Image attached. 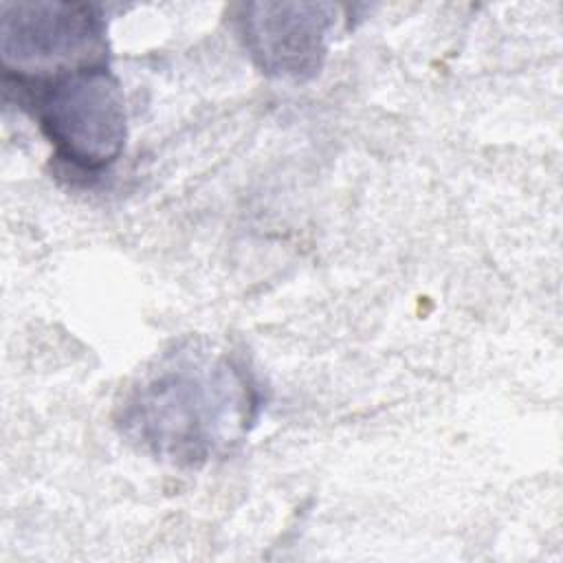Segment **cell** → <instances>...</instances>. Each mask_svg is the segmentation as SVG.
I'll return each instance as SVG.
<instances>
[{
	"label": "cell",
	"instance_id": "3957f363",
	"mask_svg": "<svg viewBox=\"0 0 563 563\" xmlns=\"http://www.w3.org/2000/svg\"><path fill=\"white\" fill-rule=\"evenodd\" d=\"M0 53L7 79L35 86L106 64V22L79 2H4Z\"/></svg>",
	"mask_w": 563,
	"mask_h": 563
},
{
	"label": "cell",
	"instance_id": "277c9868",
	"mask_svg": "<svg viewBox=\"0 0 563 563\" xmlns=\"http://www.w3.org/2000/svg\"><path fill=\"white\" fill-rule=\"evenodd\" d=\"M334 22L330 2H251L238 15V31L264 75L301 84L319 75Z\"/></svg>",
	"mask_w": 563,
	"mask_h": 563
},
{
	"label": "cell",
	"instance_id": "7a4b0ae2",
	"mask_svg": "<svg viewBox=\"0 0 563 563\" xmlns=\"http://www.w3.org/2000/svg\"><path fill=\"white\" fill-rule=\"evenodd\" d=\"M24 88L57 158L75 169L97 174L121 156L128 139L125 97L108 64Z\"/></svg>",
	"mask_w": 563,
	"mask_h": 563
},
{
	"label": "cell",
	"instance_id": "6da1fadb",
	"mask_svg": "<svg viewBox=\"0 0 563 563\" xmlns=\"http://www.w3.org/2000/svg\"><path fill=\"white\" fill-rule=\"evenodd\" d=\"M260 407V385L242 361L187 341L136 378L119 405L117 424L156 460L196 468L231 453Z\"/></svg>",
	"mask_w": 563,
	"mask_h": 563
}]
</instances>
